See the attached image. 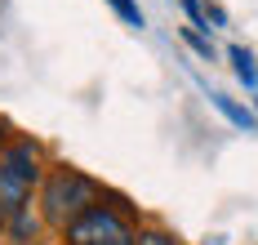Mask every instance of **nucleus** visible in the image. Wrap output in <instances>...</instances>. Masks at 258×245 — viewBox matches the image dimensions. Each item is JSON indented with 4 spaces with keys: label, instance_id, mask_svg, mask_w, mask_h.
Wrapping results in <instances>:
<instances>
[{
    "label": "nucleus",
    "instance_id": "6e6552de",
    "mask_svg": "<svg viewBox=\"0 0 258 245\" xmlns=\"http://www.w3.org/2000/svg\"><path fill=\"white\" fill-rule=\"evenodd\" d=\"M182 9H187V14H191V18L201 23V0H182Z\"/></svg>",
    "mask_w": 258,
    "mask_h": 245
},
{
    "label": "nucleus",
    "instance_id": "7ed1b4c3",
    "mask_svg": "<svg viewBox=\"0 0 258 245\" xmlns=\"http://www.w3.org/2000/svg\"><path fill=\"white\" fill-rule=\"evenodd\" d=\"M209 98H214V107L223 111V116L232 120L236 130H254V116H249V111H245V107H236V103H232V98H227V94H209Z\"/></svg>",
    "mask_w": 258,
    "mask_h": 245
},
{
    "label": "nucleus",
    "instance_id": "f03ea898",
    "mask_svg": "<svg viewBox=\"0 0 258 245\" xmlns=\"http://www.w3.org/2000/svg\"><path fill=\"white\" fill-rule=\"evenodd\" d=\"M138 236L125 227V218L107 205H94L89 214H80L67 227V245H134Z\"/></svg>",
    "mask_w": 258,
    "mask_h": 245
},
{
    "label": "nucleus",
    "instance_id": "1a4fd4ad",
    "mask_svg": "<svg viewBox=\"0 0 258 245\" xmlns=\"http://www.w3.org/2000/svg\"><path fill=\"white\" fill-rule=\"evenodd\" d=\"M5 223H9V218H5V210H0V227H5Z\"/></svg>",
    "mask_w": 258,
    "mask_h": 245
},
{
    "label": "nucleus",
    "instance_id": "f257e3e1",
    "mask_svg": "<svg viewBox=\"0 0 258 245\" xmlns=\"http://www.w3.org/2000/svg\"><path fill=\"white\" fill-rule=\"evenodd\" d=\"M94 201H98V188L76 169H53L45 183V218L53 227H72L80 214L94 210Z\"/></svg>",
    "mask_w": 258,
    "mask_h": 245
},
{
    "label": "nucleus",
    "instance_id": "0eeeda50",
    "mask_svg": "<svg viewBox=\"0 0 258 245\" xmlns=\"http://www.w3.org/2000/svg\"><path fill=\"white\" fill-rule=\"evenodd\" d=\"M187 45H191V49H196V54H205V58H209V40H201V36H196V31H187Z\"/></svg>",
    "mask_w": 258,
    "mask_h": 245
},
{
    "label": "nucleus",
    "instance_id": "9d476101",
    "mask_svg": "<svg viewBox=\"0 0 258 245\" xmlns=\"http://www.w3.org/2000/svg\"><path fill=\"white\" fill-rule=\"evenodd\" d=\"M0 147H5V125H0Z\"/></svg>",
    "mask_w": 258,
    "mask_h": 245
},
{
    "label": "nucleus",
    "instance_id": "20e7f679",
    "mask_svg": "<svg viewBox=\"0 0 258 245\" xmlns=\"http://www.w3.org/2000/svg\"><path fill=\"white\" fill-rule=\"evenodd\" d=\"M232 67H236V76L245 85H258V67H254V54L245 49V45H232Z\"/></svg>",
    "mask_w": 258,
    "mask_h": 245
},
{
    "label": "nucleus",
    "instance_id": "423d86ee",
    "mask_svg": "<svg viewBox=\"0 0 258 245\" xmlns=\"http://www.w3.org/2000/svg\"><path fill=\"white\" fill-rule=\"evenodd\" d=\"M134 245H174V241H169L165 232H147V236H138Z\"/></svg>",
    "mask_w": 258,
    "mask_h": 245
},
{
    "label": "nucleus",
    "instance_id": "39448f33",
    "mask_svg": "<svg viewBox=\"0 0 258 245\" xmlns=\"http://www.w3.org/2000/svg\"><path fill=\"white\" fill-rule=\"evenodd\" d=\"M107 5H111V9L125 18L129 27H143V9H138V0H107Z\"/></svg>",
    "mask_w": 258,
    "mask_h": 245
}]
</instances>
